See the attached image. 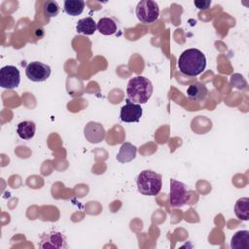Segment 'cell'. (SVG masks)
I'll return each mask as SVG.
<instances>
[{"mask_svg":"<svg viewBox=\"0 0 249 249\" xmlns=\"http://www.w3.org/2000/svg\"><path fill=\"white\" fill-rule=\"evenodd\" d=\"M231 247L232 249H249V231L246 230L236 231L231 237Z\"/></svg>","mask_w":249,"mask_h":249,"instance_id":"obj_13","label":"cell"},{"mask_svg":"<svg viewBox=\"0 0 249 249\" xmlns=\"http://www.w3.org/2000/svg\"><path fill=\"white\" fill-rule=\"evenodd\" d=\"M39 247L43 249L53 248V249H61L67 248V243L65 236L56 231H52L49 232H44L40 236Z\"/></svg>","mask_w":249,"mask_h":249,"instance_id":"obj_7","label":"cell"},{"mask_svg":"<svg viewBox=\"0 0 249 249\" xmlns=\"http://www.w3.org/2000/svg\"><path fill=\"white\" fill-rule=\"evenodd\" d=\"M136 152H137L136 146L132 145L129 142H124L122 144L119 150V153L116 156V159L121 163H126L135 159Z\"/></svg>","mask_w":249,"mask_h":249,"instance_id":"obj_11","label":"cell"},{"mask_svg":"<svg viewBox=\"0 0 249 249\" xmlns=\"http://www.w3.org/2000/svg\"><path fill=\"white\" fill-rule=\"evenodd\" d=\"M36 131V124L31 121H23L20 122L17 126L18 135L24 140H28L33 138Z\"/></svg>","mask_w":249,"mask_h":249,"instance_id":"obj_15","label":"cell"},{"mask_svg":"<svg viewBox=\"0 0 249 249\" xmlns=\"http://www.w3.org/2000/svg\"><path fill=\"white\" fill-rule=\"evenodd\" d=\"M135 14L137 18L144 23H152L156 21L160 15V8L157 2L152 0H143L138 2Z\"/></svg>","mask_w":249,"mask_h":249,"instance_id":"obj_4","label":"cell"},{"mask_svg":"<svg viewBox=\"0 0 249 249\" xmlns=\"http://www.w3.org/2000/svg\"><path fill=\"white\" fill-rule=\"evenodd\" d=\"M207 93H208V89L206 86L200 82H195L191 84L187 89L188 97L195 101H199L204 99Z\"/></svg>","mask_w":249,"mask_h":249,"instance_id":"obj_12","label":"cell"},{"mask_svg":"<svg viewBox=\"0 0 249 249\" xmlns=\"http://www.w3.org/2000/svg\"><path fill=\"white\" fill-rule=\"evenodd\" d=\"M143 110L140 104L126 100V103L121 108L120 119L124 123H138L142 117Z\"/></svg>","mask_w":249,"mask_h":249,"instance_id":"obj_9","label":"cell"},{"mask_svg":"<svg viewBox=\"0 0 249 249\" xmlns=\"http://www.w3.org/2000/svg\"><path fill=\"white\" fill-rule=\"evenodd\" d=\"M85 8V2L83 0H65L64 11L67 15L76 17L83 13Z\"/></svg>","mask_w":249,"mask_h":249,"instance_id":"obj_18","label":"cell"},{"mask_svg":"<svg viewBox=\"0 0 249 249\" xmlns=\"http://www.w3.org/2000/svg\"><path fill=\"white\" fill-rule=\"evenodd\" d=\"M153 93L151 81L143 76L131 78L126 86L127 99L136 104H145Z\"/></svg>","mask_w":249,"mask_h":249,"instance_id":"obj_2","label":"cell"},{"mask_svg":"<svg viewBox=\"0 0 249 249\" xmlns=\"http://www.w3.org/2000/svg\"><path fill=\"white\" fill-rule=\"evenodd\" d=\"M234 213L241 221H248L249 219V198H238L234 205Z\"/></svg>","mask_w":249,"mask_h":249,"instance_id":"obj_16","label":"cell"},{"mask_svg":"<svg viewBox=\"0 0 249 249\" xmlns=\"http://www.w3.org/2000/svg\"><path fill=\"white\" fill-rule=\"evenodd\" d=\"M96 29H97V23L90 17L81 18L80 20H78L76 25L77 32L84 35H92L96 31Z\"/></svg>","mask_w":249,"mask_h":249,"instance_id":"obj_14","label":"cell"},{"mask_svg":"<svg viewBox=\"0 0 249 249\" xmlns=\"http://www.w3.org/2000/svg\"><path fill=\"white\" fill-rule=\"evenodd\" d=\"M194 4L198 10H207L211 5V1L210 0H195Z\"/></svg>","mask_w":249,"mask_h":249,"instance_id":"obj_20","label":"cell"},{"mask_svg":"<svg viewBox=\"0 0 249 249\" xmlns=\"http://www.w3.org/2000/svg\"><path fill=\"white\" fill-rule=\"evenodd\" d=\"M97 30L105 36L113 35L117 31V23L111 18H101L97 22Z\"/></svg>","mask_w":249,"mask_h":249,"instance_id":"obj_17","label":"cell"},{"mask_svg":"<svg viewBox=\"0 0 249 249\" xmlns=\"http://www.w3.org/2000/svg\"><path fill=\"white\" fill-rule=\"evenodd\" d=\"M137 190L141 195L154 196H157L162 185L161 175L153 171V170H143L141 171L136 178Z\"/></svg>","mask_w":249,"mask_h":249,"instance_id":"obj_3","label":"cell"},{"mask_svg":"<svg viewBox=\"0 0 249 249\" xmlns=\"http://www.w3.org/2000/svg\"><path fill=\"white\" fill-rule=\"evenodd\" d=\"M20 82L19 70L13 65H6L0 69V86L3 89H13L18 87Z\"/></svg>","mask_w":249,"mask_h":249,"instance_id":"obj_5","label":"cell"},{"mask_svg":"<svg viewBox=\"0 0 249 249\" xmlns=\"http://www.w3.org/2000/svg\"><path fill=\"white\" fill-rule=\"evenodd\" d=\"M206 67L204 53L197 49H188L184 51L178 59V68L186 76L196 77L203 72Z\"/></svg>","mask_w":249,"mask_h":249,"instance_id":"obj_1","label":"cell"},{"mask_svg":"<svg viewBox=\"0 0 249 249\" xmlns=\"http://www.w3.org/2000/svg\"><path fill=\"white\" fill-rule=\"evenodd\" d=\"M51 67L40 61H32L25 67L26 77L32 82H44L51 75Z\"/></svg>","mask_w":249,"mask_h":249,"instance_id":"obj_6","label":"cell"},{"mask_svg":"<svg viewBox=\"0 0 249 249\" xmlns=\"http://www.w3.org/2000/svg\"><path fill=\"white\" fill-rule=\"evenodd\" d=\"M85 138L92 144H97L105 139L106 131L100 123L89 122L84 127Z\"/></svg>","mask_w":249,"mask_h":249,"instance_id":"obj_10","label":"cell"},{"mask_svg":"<svg viewBox=\"0 0 249 249\" xmlns=\"http://www.w3.org/2000/svg\"><path fill=\"white\" fill-rule=\"evenodd\" d=\"M43 11L48 18L56 17L59 13V5L56 1H47L44 3Z\"/></svg>","mask_w":249,"mask_h":249,"instance_id":"obj_19","label":"cell"},{"mask_svg":"<svg viewBox=\"0 0 249 249\" xmlns=\"http://www.w3.org/2000/svg\"><path fill=\"white\" fill-rule=\"evenodd\" d=\"M187 190L184 183L170 179V205L171 207H182L187 203Z\"/></svg>","mask_w":249,"mask_h":249,"instance_id":"obj_8","label":"cell"}]
</instances>
